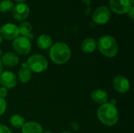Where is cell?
<instances>
[{
  "instance_id": "obj_17",
  "label": "cell",
  "mask_w": 134,
  "mask_h": 133,
  "mask_svg": "<svg viewBox=\"0 0 134 133\" xmlns=\"http://www.w3.org/2000/svg\"><path fill=\"white\" fill-rule=\"evenodd\" d=\"M37 46L41 49H48L53 45L52 38L47 34H41L38 37L36 41Z\"/></svg>"
},
{
  "instance_id": "obj_14",
  "label": "cell",
  "mask_w": 134,
  "mask_h": 133,
  "mask_svg": "<svg viewBox=\"0 0 134 133\" xmlns=\"http://www.w3.org/2000/svg\"><path fill=\"white\" fill-rule=\"evenodd\" d=\"M22 129V133H42V126L35 122H28L24 123Z\"/></svg>"
},
{
  "instance_id": "obj_1",
  "label": "cell",
  "mask_w": 134,
  "mask_h": 133,
  "mask_svg": "<svg viewBox=\"0 0 134 133\" xmlns=\"http://www.w3.org/2000/svg\"><path fill=\"white\" fill-rule=\"evenodd\" d=\"M97 117L103 125L111 127L117 124L119 115L115 105L108 102L99 107L97 110Z\"/></svg>"
},
{
  "instance_id": "obj_25",
  "label": "cell",
  "mask_w": 134,
  "mask_h": 133,
  "mask_svg": "<svg viewBox=\"0 0 134 133\" xmlns=\"http://www.w3.org/2000/svg\"><path fill=\"white\" fill-rule=\"evenodd\" d=\"M71 127L74 131H78L79 129V125L76 122H72L71 125Z\"/></svg>"
},
{
  "instance_id": "obj_26",
  "label": "cell",
  "mask_w": 134,
  "mask_h": 133,
  "mask_svg": "<svg viewBox=\"0 0 134 133\" xmlns=\"http://www.w3.org/2000/svg\"><path fill=\"white\" fill-rule=\"evenodd\" d=\"M2 70H3V65H2V61L0 60V74L2 72Z\"/></svg>"
},
{
  "instance_id": "obj_21",
  "label": "cell",
  "mask_w": 134,
  "mask_h": 133,
  "mask_svg": "<svg viewBox=\"0 0 134 133\" xmlns=\"http://www.w3.org/2000/svg\"><path fill=\"white\" fill-rule=\"evenodd\" d=\"M6 110V102L5 99L0 97V116L3 115Z\"/></svg>"
},
{
  "instance_id": "obj_5",
  "label": "cell",
  "mask_w": 134,
  "mask_h": 133,
  "mask_svg": "<svg viewBox=\"0 0 134 133\" xmlns=\"http://www.w3.org/2000/svg\"><path fill=\"white\" fill-rule=\"evenodd\" d=\"M111 17V12L110 9L105 5H100L93 11V20L95 24L104 25L108 23Z\"/></svg>"
},
{
  "instance_id": "obj_24",
  "label": "cell",
  "mask_w": 134,
  "mask_h": 133,
  "mask_svg": "<svg viewBox=\"0 0 134 133\" xmlns=\"http://www.w3.org/2000/svg\"><path fill=\"white\" fill-rule=\"evenodd\" d=\"M134 7H132L130 9V11L127 13H128V16H130V18L131 19V20L132 21H133V19H134Z\"/></svg>"
},
{
  "instance_id": "obj_6",
  "label": "cell",
  "mask_w": 134,
  "mask_h": 133,
  "mask_svg": "<svg viewBox=\"0 0 134 133\" xmlns=\"http://www.w3.org/2000/svg\"><path fill=\"white\" fill-rule=\"evenodd\" d=\"M13 48L14 51L21 56H26L31 52V41L24 36H18L13 42Z\"/></svg>"
},
{
  "instance_id": "obj_31",
  "label": "cell",
  "mask_w": 134,
  "mask_h": 133,
  "mask_svg": "<svg viewBox=\"0 0 134 133\" xmlns=\"http://www.w3.org/2000/svg\"><path fill=\"white\" fill-rule=\"evenodd\" d=\"M130 2H131V4L133 5V4H134V0H130Z\"/></svg>"
},
{
  "instance_id": "obj_22",
  "label": "cell",
  "mask_w": 134,
  "mask_h": 133,
  "mask_svg": "<svg viewBox=\"0 0 134 133\" xmlns=\"http://www.w3.org/2000/svg\"><path fill=\"white\" fill-rule=\"evenodd\" d=\"M7 94H8V89L5 87L2 86L0 88V97L5 99L7 96Z\"/></svg>"
},
{
  "instance_id": "obj_12",
  "label": "cell",
  "mask_w": 134,
  "mask_h": 133,
  "mask_svg": "<svg viewBox=\"0 0 134 133\" xmlns=\"http://www.w3.org/2000/svg\"><path fill=\"white\" fill-rule=\"evenodd\" d=\"M1 61L2 65H5L7 67H12L19 63V57L13 52H7L3 54Z\"/></svg>"
},
{
  "instance_id": "obj_18",
  "label": "cell",
  "mask_w": 134,
  "mask_h": 133,
  "mask_svg": "<svg viewBox=\"0 0 134 133\" xmlns=\"http://www.w3.org/2000/svg\"><path fill=\"white\" fill-rule=\"evenodd\" d=\"M18 78L22 83H27L31 78V71L27 67H21L18 72Z\"/></svg>"
},
{
  "instance_id": "obj_4",
  "label": "cell",
  "mask_w": 134,
  "mask_h": 133,
  "mask_svg": "<svg viewBox=\"0 0 134 133\" xmlns=\"http://www.w3.org/2000/svg\"><path fill=\"white\" fill-rule=\"evenodd\" d=\"M26 63L27 68L35 73H41L48 67V60L41 54H34L31 56Z\"/></svg>"
},
{
  "instance_id": "obj_8",
  "label": "cell",
  "mask_w": 134,
  "mask_h": 133,
  "mask_svg": "<svg viewBox=\"0 0 134 133\" xmlns=\"http://www.w3.org/2000/svg\"><path fill=\"white\" fill-rule=\"evenodd\" d=\"M19 34L18 26L14 24L7 23L0 27V35L5 40H14Z\"/></svg>"
},
{
  "instance_id": "obj_10",
  "label": "cell",
  "mask_w": 134,
  "mask_h": 133,
  "mask_svg": "<svg viewBox=\"0 0 134 133\" xmlns=\"http://www.w3.org/2000/svg\"><path fill=\"white\" fill-rule=\"evenodd\" d=\"M113 87L114 89L119 93H126L129 91L130 84V81L123 75H117L114 78L113 82Z\"/></svg>"
},
{
  "instance_id": "obj_32",
  "label": "cell",
  "mask_w": 134,
  "mask_h": 133,
  "mask_svg": "<svg viewBox=\"0 0 134 133\" xmlns=\"http://www.w3.org/2000/svg\"><path fill=\"white\" fill-rule=\"evenodd\" d=\"M60 133H71V132H68V131H66V132H60Z\"/></svg>"
},
{
  "instance_id": "obj_20",
  "label": "cell",
  "mask_w": 134,
  "mask_h": 133,
  "mask_svg": "<svg viewBox=\"0 0 134 133\" xmlns=\"http://www.w3.org/2000/svg\"><path fill=\"white\" fill-rule=\"evenodd\" d=\"M14 7L13 2L11 0H2L0 2V12L9 13L11 12Z\"/></svg>"
},
{
  "instance_id": "obj_27",
  "label": "cell",
  "mask_w": 134,
  "mask_h": 133,
  "mask_svg": "<svg viewBox=\"0 0 134 133\" xmlns=\"http://www.w3.org/2000/svg\"><path fill=\"white\" fill-rule=\"evenodd\" d=\"M16 2H17V3H23V2H24L26 0H14Z\"/></svg>"
},
{
  "instance_id": "obj_15",
  "label": "cell",
  "mask_w": 134,
  "mask_h": 133,
  "mask_svg": "<svg viewBox=\"0 0 134 133\" xmlns=\"http://www.w3.org/2000/svg\"><path fill=\"white\" fill-rule=\"evenodd\" d=\"M18 29H19V34H20L21 36L26 37L30 41L33 39L34 35L31 33V31H32V25L31 24L30 22H27V21L21 22L18 26Z\"/></svg>"
},
{
  "instance_id": "obj_3",
  "label": "cell",
  "mask_w": 134,
  "mask_h": 133,
  "mask_svg": "<svg viewBox=\"0 0 134 133\" xmlns=\"http://www.w3.org/2000/svg\"><path fill=\"white\" fill-rule=\"evenodd\" d=\"M97 45L100 53L106 57H115L119 51L117 41L111 35H104L100 37L97 42Z\"/></svg>"
},
{
  "instance_id": "obj_19",
  "label": "cell",
  "mask_w": 134,
  "mask_h": 133,
  "mask_svg": "<svg viewBox=\"0 0 134 133\" xmlns=\"http://www.w3.org/2000/svg\"><path fill=\"white\" fill-rule=\"evenodd\" d=\"M25 123L24 118L17 114H13L10 118V124L13 127L16 129H21Z\"/></svg>"
},
{
  "instance_id": "obj_16",
  "label": "cell",
  "mask_w": 134,
  "mask_h": 133,
  "mask_svg": "<svg viewBox=\"0 0 134 133\" xmlns=\"http://www.w3.org/2000/svg\"><path fill=\"white\" fill-rule=\"evenodd\" d=\"M97 41L93 38H88L82 41L81 49L85 53H92L97 49Z\"/></svg>"
},
{
  "instance_id": "obj_29",
  "label": "cell",
  "mask_w": 134,
  "mask_h": 133,
  "mask_svg": "<svg viewBox=\"0 0 134 133\" xmlns=\"http://www.w3.org/2000/svg\"><path fill=\"white\" fill-rule=\"evenodd\" d=\"M2 39H3V38H2V36L0 35V44H1L2 42Z\"/></svg>"
},
{
  "instance_id": "obj_9",
  "label": "cell",
  "mask_w": 134,
  "mask_h": 133,
  "mask_svg": "<svg viewBox=\"0 0 134 133\" xmlns=\"http://www.w3.org/2000/svg\"><path fill=\"white\" fill-rule=\"evenodd\" d=\"M11 12L13 19L18 21H21L27 18L30 13V8L28 5L24 2L18 3L16 5H14Z\"/></svg>"
},
{
  "instance_id": "obj_2",
  "label": "cell",
  "mask_w": 134,
  "mask_h": 133,
  "mask_svg": "<svg viewBox=\"0 0 134 133\" xmlns=\"http://www.w3.org/2000/svg\"><path fill=\"white\" fill-rule=\"evenodd\" d=\"M71 56V49L66 43L56 42L50 47L49 57L51 60L57 65L66 63L70 60Z\"/></svg>"
},
{
  "instance_id": "obj_11",
  "label": "cell",
  "mask_w": 134,
  "mask_h": 133,
  "mask_svg": "<svg viewBox=\"0 0 134 133\" xmlns=\"http://www.w3.org/2000/svg\"><path fill=\"white\" fill-rule=\"evenodd\" d=\"M0 84L7 89H12L16 85V77L11 71H5L2 72L0 74Z\"/></svg>"
},
{
  "instance_id": "obj_30",
  "label": "cell",
  "mask_w": 134,
  "mask_h": 133,
  "mask_svg": "<svg viewBox=\"0 0 134 133\" xmlns=\"http://www.w3.org/2000/svg\"><path fill=\"white\" fill-rule=\"evenodd\" d=\"M42 133H53V132H51L50 131H45V132H42Z\"/></svg>"
},
{
  "instance_id": "obj_13",
  "label": "cell",
  "mask_w": 134,
  "mask_h": 133,
  "mask_svg": "<svg viewBox=\"0 0 134 133\" xmlns=\"http://www.w3.org/2000/svg\"><path fill=\"white\" fill-rule=\"evenodd\" d=\"M91 98L95 103L100 104V105L106 103L108 101V93L100 89H94L91 93Z\"/></svg>"
},
{
  "instance_id": "obj_28",
  "label": "cell",
  "mask_w": 134,
  "mask_h": 133,
  "mask_svg": "<svg viewBox=\"0 0 134 133\" xmlns=\"http://www.w3.org/2000/svg\"><path fill=\"white\" fill-rule=\"evenodd\" d=\"M2 56H3V51L2 49H0V58H2Z\"/></svg>"
},
{
  "instance_id": "obj_23",
  "label": "cell",
  "mask_w": 134,
  "mask_h": 133,
  "mask_svg": "<svg viewBox=\"0 0 134 133\" xmlns=\"http://www.w3.org/2000/svg\"><path fill=\"white\" fill-rule=\"evenodd\" d=\"M0 133H12V132L8 127L0 124Z\"/></svg>"
},
{
  "instance_id": "obj_7",
  "label": "cell",
  "mask_w": 134,
  "mask_h": 133,
  "mask_svg": "<svg viewBox=\"0 0 134 133\" xmlns=\"http://www.w3.org/2000/svg\"><path fill=\"white\" fill-rule=\"evenodd\" d=\"M132 7L133 5L130 0H110L109 2L110 10L117 14L127 13Z\"/></svg>"
}]
</instances>
